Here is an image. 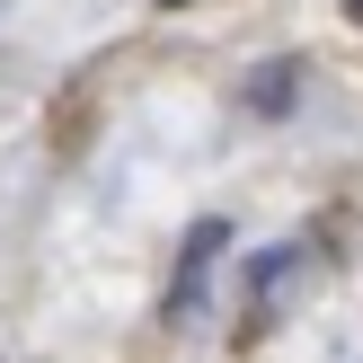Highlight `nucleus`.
<instances>
[{
  "mask_svg": "<svg viewBox=\"0 0 363 363\" xmlns=\"http://www.w3.org/2000/svg\"><path fill=\"white\" fill-rule=\"evenodd\" d=\"M222 248H230V230H222V222H195L186 266H177V284H169V319H177V328L204 311V293H213V257H222Z\"/></svg>",
  "mask_w": 363,
  "mask_h": 363,
  "instance_id": "1",
  "label": "nucleus"
},
{
  "mask_svg": "<svg viewBox=\"0 0 363 363\" xmlns=\"http://www.w3.org/2000/svg\"><path fill=\"white\" fill-rule=\"evenodd\" d=\"M301 266H311V257H301V248H266V257L248 266V319H240V337H257L266 319L284 311V293H293V284H301Z\"/></svg>",
  "mask_w": 363,
  "mask_h": 363,
  "instance_id": "2",
  "label": "nucleus"
},
{
  "mask_svg": "<svg viewBox=\"0 0 363 363\" xmlns=\"http://www.w3.org/2000/svg\"><path fill=\"white\" fill-rule=\"evenodd\" d=\"M346 18H354V27H363V0H346Z\"/></svg>",
  "mask_w": 363,
  "mask_h": 363,
  "instance_id": "3",
  "label": "nucleus"
}]
</instances>
